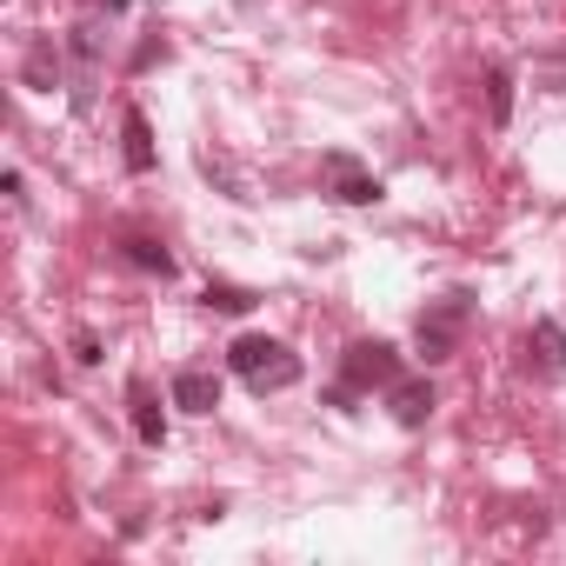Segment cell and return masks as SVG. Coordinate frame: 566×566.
I'll use <instances>...</instances> for the list:
<instances>
[{"label":"cell","mask_w":566,"mask_h":566,"mask_svg":"<svg viewBox=\"0 0 566 566\" xmlns=\"http://www.w3.org/2000/svg\"><path fill=\"white\" fill-rule=\"evenodd\" d=\"M227 367H233V380H240L247 394H287V387H301V374H307V360H301L287 340H273V334H240V340L227 347Z\"/></svg>","instance_id":"1"},{"label":"cell","mask_w":566,"mask_h":566,"mask_svg":"<svg viewBox=\"0 0 566 566\" xmlns=\"http://www.w3.org/2000/svg\"><path fill=\"white\" fill-rule=\"evenodd\" d=\"M400 374H407V367H400V347H394V340H354L347 360H340V387H334L327 400H334L340 413H354V400H367L374 387L387 394Z\"/></svg>","instance_id":"2"},{"label":"cell","mask_w":566,"mask_h":566,"mask_svg":"<svg viewBox=\"0 0 566 566\" xmlns=\"http://www.w3.org/2000/svg\"><path fill=\"white\" fill-rule=\"evenodd\" d=\"M467 327H473V294H467V287H453V294L427 301V307H420V321H413V347H420V360H427V367L453 360V354H460V340H467Z\"/></svg>","instance_id":"3"},{"label":"cell","mask_w":566,"mask_h":566,"mask_svg":"<svg viewBox=\"0 0 566 566\" xmlns=\"http://www.w3.org/2000/svg\"><path fill=\"white\" fill-rule=\"evenodd\" d=\"M321 180H327V200H340V207H374L387 187H380V174L360 160V154H347V147H327L321 154Z\"/></svg>","instance_id":"4"},{"label":"cell","mask_w":566,"mask_h":566,"mask_svg":"<svg viewBox=\"0 0 566 566\" xmlns=\"http://www.w3.org/2000/svg\"><path fill=\"white\" fill-rule=\"evenodd\" d=\"M526 374L533 380H566V327L559 321H533L526 327Z\"/></svg>","instance_id":"5"},{"label":"cell","mask_w":566,"mask_h":566,"mask_svg":"<svg viewBox=\"0 0 566 566\" xmlns=\"http://www.w3.org/2000/svg\"><path fill=\"white\" fill-rule=\"evenodd\" d=\"M387 407H394V420H400L407 433H420V427L433 420L440 394H433V380H413V374H400V380L387 387Z\"/></svg>","instance_id":"6"},{"label":"cell","mask_w":566,"mask_h":566,"mask_svg":"<svg viewBox=\"0 0 566 566\" xmlns=\"http://www.w3.org/2000/svg\"><path fill=\"white\" fill-rule=\"evenodd\" d=\"M127 420H134V440L140 447H167V413H160V394L134 374L127 380Z\"/></svg>","instance_id":"7"},{"label":"cell","mask_w":566,"mask_h":566,"mask_svg":"<svg viewBox=\"0 0 566 566\" xmlns=\"http://www.w3.org/2000/svg\"><path fill=\"white\" fill-rule=\"evenodd\" d=\"M120 260H127L134 273H147V280H174V273H180V260H174L167 240H154V233H120Z\"/></svg>","instance_id":"8"},{"label":"cell","mask_w":566,"mask_h":566,"mask_svg":"<svg viewBox=\"0 0 566 566\" xmlns=\"http://www.w3.org/2000/svg\"><path fill=\"white\" fill-rule=\"evenodd\" d=\"M167 394H174V407H180V413H213V407H220V380H213L207 367H180Z\"/></svg>","instance_id":"9"},{"label":"cell","mask_w":566,"mask_h":566,"mask_svg":"<svg viewBox=\"0 0 566 566\" xmlns=\"http://www.w3.org/2000/svg\"><path fill=\"white\" fill-rule=\"evenodd\" d=\"M120 140H127V147H120V154H127V174H154V160H160V154H154V127H147V114H140V107H127V114H120Z\"/></svg>","instance_id":"10"},{"label":"cell","mask_w":566,"mask_h":566,"mask_svg":"<svg viewBox=\"0 0 566 566\" xmlns=\"http://www.w3.org/2000/svg\"><path fill=\"white\" fill-rule=\"evenodd\" d=\"M21 81H28L34 94H54V87H61V48H54L48 34L28 48V61H21Z\"/></svg>","instance_id":"11"},{"label":"cell","mask_w":566,"mask_h":566,"mask_svg":"<svg viewBox=\"0 0 566 566\" xmlns=\"http://www.w3.org/2000/svg\"><path fill=\"white\" fill-rule=\"evenodd\" d=\"M486 127H513V67L506 61L486 67Z\"/></svg>","instance_id":"12"},{"label":"cell","mask_w":566,"mask_h":566,"mask_svg":"<svg viewBox=\"0 0 566 566\" xmlns=\"http://www.w3.org/2000/svg\"><path fill=\"white\" fill-rule=\"evenodd\" d=\"M200 301H207L213 314H247L260 294H253V287H233V280H207V294H200Z\"/></svg>","instance_id":"13"},{"label":"cell","mask_w":566,"mask_h":566,"mask_svg":"<svg viewBox=\"0 0 566 566\" xmlns=\"http://www.w3.org/2000/svg\"><path fill=\"white\" fill-rule=\"evenodd\" d=\"M67 48H74V61H81V67H94V61H101V28H74V41H67Z\"/></svg>","instance_id":"14"},{"label":"cell","mask_w":566,"mask_h":566,"mask_svg":"<svg viewBox=\"0 0 566 566\" xmlns=\"http://www.w3.org/2000/svg\"><path fill=\"white\" fill-rule=\"evenodd\" d=\"M74 360H81V367H101V360H107V354H101V334H94V327H74Z\"/></svg>","instance_id":"15"},{"label":"cell","mask_w":566,"mask_h":566,"mask_svg":"<svg viewBox=\"0 0 566 566\" xmlns=\"http://www.w3.org/2000/svg\"><path fill=\"white\" fill-rule=\"evenodd\" d=\"M0 187H8V200H14V207H28V174H21V167L0 174Z\"/></svg>","instance_id":"16"},{"label":"cell","mask_w":566,"mask_h":566,"mask_svg":"<svg viewBox=\"0 0 566 566\" xmlns=\"http://www.w3.org/2000/svg\"><path fill=\"white\" fill-rule=\"evenodd\" d=\"M94 8H101V14H120V8H127V0H94Z\"/></svg>","instance_id":"17"}]
</instances>
